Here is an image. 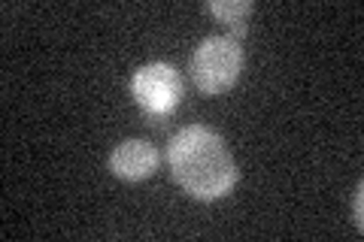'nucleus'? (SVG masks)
I'll use <instances>...</instances> for the list:
<instances>
[{
	"label": "nucleus",
	"instance_id": "f03ea898",
	"mask_svg": "<svg viewBox=\"0 0 364 242\" xmlns=\"http://www.w3.org/2000/svg\"><path fill=\"white\" fill-rule=\"evenodd\" d=\"M131 94L146 119L152 124H161L179 109L182 97H186V85H182V76L176 67H170L164 61H152V64H143L134 73Z\"/></svg>",
	"mask_w": 364,
	"mask_h": 242
},
{
	"label": "nucleus",
	"instance_id": "20e7f679",
	"mask_svg": "<svg viewBox=\"0 0 364 242\" xmlns=\"http://www.w3.org/2000/svg\"><path fill=\"white\" fill-rule=\"evenodd\" d=\"M158 148L149 140H124L112 148L109 155V170L124 182H143L158 170Z\"/></svg>",
	"mask_w": 364,
	"mask_h": 242
},
{
	"label": "nucleus",
	"instance_id": "f257e3e1",
	"mask_svg": "<svg viewBox=\"0 0 364 242\" xmlns=\"http://www.w3.org/2000/svg\"><path fill=\"white\" fill-rule=\"evenodd\" d=\"M167 164L182 191L195 200H219L237 182V164L225 140L203 124H188L170 136Z\"/></svg>",
	"mask_w": 364,
	"mask_h": 242
},
{
	"label": "nucleus",
	"instance_id": "7ed1b4c3",
	"mask_svg": "<svg viewBox=\"0 0 364 242\" xmlns=\"http://www.w3.org/2000/svg\"><path fill=\"white\" fill-rule=\"evenodd\" d=\"M243 70V49L237 37H207L191 55V79L203 94H222Z\"/></svg>",
	"mask_w": 364,
	"mask_h": 242
},
{
	"label": "nucleus",
	"instance_id": "423d86ee",
	"mask_svg": "<svg viewBox=\"0 0 364 242\" xmlns=\"http://www.w3.org/2000/svg\"><path fill=\"white\" fill-rule=\"evenodd\" d=\"M355 224L361 227V185L355 188Z\"/></svg>",
	"mask_w": 364,
	"mask_h": 242
},
{
	"label": "nucleus",
	"instance_id": "39448f33",
	"mask_svg": "<svg viewBox=\"0 0 364 242\" xmlns=\"http://www.w3.org/2000/svg\"><path fill=\"white\" fill-rule=\"evenodd\" d=\"M207 13H213L222 25L231 28L234 37H243L246 21L252 16V4H246V0H213V4H207Z\"/></svg>",
	"mask_w": 364,
	"mask_h": 242
}]
</instances>
